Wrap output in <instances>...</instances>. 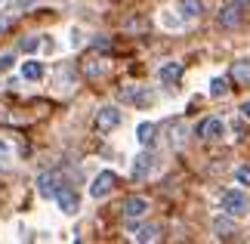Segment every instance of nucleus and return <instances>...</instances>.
<instances>
[{
    "instance_id": "obj_1",
    "label": "nucleus",
    "mask_w": 250,
    "mask_h": 244,
    "mask_svg": "<svg viewBox=\"0 0 250 244\" xmlns=\"http://www.w3.org/2000/svg\"><path fill=\"white\" fill-rule=\"evenodd\" d=\"M219 207H223L226 217H244L247 207H250V198L244 189H229L223 192V198H219Z\"/></svg>"
},
{
    "instance_id": "obj_2",
    "label": "nucleus",
    "mask_w": 250,
    "mask_h": 244,
    "mask_svg": "<svg viewBox=\"0 0 250 244\" xmlns=\"http://www.w3.org/2000/svg\"><path fill=\"white\" fill-rule=\"evenodd\" d=\"M114 185H118V177H114L111 170H99L93 177V182H90V198H96V201L108 198V195L114 192Z\"/></svg>"
},
{
    "instance_id": "obj_3",
    "label": "nucleus",
    "mask_w": 250,
    "mask_h": 244,
    "mask_svg": "<svg viewBox=\"0 0 250 244\" xmlns=\"http://www.w3.org/2000/svg\"><path fill=\"white\" fill-rule=\"evenodd\" d=\"M56 204H59V210L65 213V217H78V210H81V198H78V192L68 189V185H62L59 192H56Z\"/></svg>"
},
{
    "instance_id": "obj_4",
    "label": "nucleus",
    "mask_w": 250,
    "mask_h": 244,
    "mask_svg": "<svg viewBox=\"0 0 250 244\" xmlns=\"http://www.w3.org/2000/svg\"><path fill=\"white\" fill-rule=\"evenodd\" d=\"M121 118H124V114H121L118 105H102V109L96 111V127H99L102 133H111L114 127L121 124Z\"/></svg>"
},
{
    "instance_id": "obj_5",
    "label": "nucleus",
    "mask_w": 250,
    "mask_h": 244,
    "mask_svg": "<svg viewBox=\"0 0 250 244\" xmlns=\"http://www.w3.org/2000/svg\"><path fill=\"white\" fill-rule=\"evenodd\" d=\"M241 22H244V3L232 0V3H226L223 9H219V25H223V28H235Z\"/></svg>"
},
{
    "instance_id": "obj_6",
    "label": "nucleus",
    "mask_w": 250,
    "mask_h": 244,
    "mask_svg": "<svg viewBox=\"0 0 250 244\" xmlns=\"http://www.w3.org/2000/svg\"><path fill=\"white\" fill-rule=\"evenodd\" d=\"M223 133H226L223 118H204V121L195 127V136H201V139H219Z\"/></svg>"
},
{
    "instance_id": "obj_7",
    "label": "nucleus",
    "mask_w": 250,
    "mask_h": 244,
    "mask_svg": "<svg viewBox=\"0 0 250 244\" xmlns=\"http://www.w3.org/2000/svg\"><path fill=\"white\" fill-rule=\"evenodd\" d=\"M155 155L151 152H142V155H136L133 158V167H130V173H133V179H146V177H151V170H155Z\"/></svg>"
},
{
    "instance_id": "obj_8",
    "label": "nucleus",
    "mask_w": 250,
    "mask_h": 244,
    "mask_svg": "<svg viewBox=\"0 0 250 244\" xmlns=\"http://www.w3.org/2000/svg\"><path fill=\"white\" fill-rule=\"evenodd\" d=\"M62 179H59V173H41L37 177V192H41V198H56V192L62 189Z\"/></svg>"
},
{
    "instance_id": "obj_9",
    "label": "nucleus",
    "mask_w": 250,
    "mask_h": 244,
    "mask_svg": "<svg viewBox=\"0 0 250 244\" xmlns=\"http://www.w3.org/2000/svg\"><path fill=\"white\" fill-rule=\"evenodd\" d=\"M148 213V198H142V195H130L127 201H124V217L127 220H139Z\"/></svg>"
},
{
    "instance_id": "obj_10",
    "label": "nucleus",
    "mask_w": 250,
    "mask_h": 244,
    "mask_svg": "<svg viewBox=\"0 0 250 244\" xmlns=\"http://www.w3.org/2000/svg\"><path fill=\"white\" fill-rule=\"evenodd\" d=\"M121 99L133 102V105H151V93L146 90V87H139V84H130V87L121 90Z\"/></svg>"
},
{
    "instance_id": "obj_11",
    "label": "nucleus",
    "mask_w": 250,
    "mask_h": 244,
    "mask_svg": "<svg viewBox=\"0 0 250 244\" xmlns=\"http://www.w3.org/2000/svg\"><path fill=\"white\" fill-rule=\"evenodd\" d=\"M176 13L182 16V22H191V19H198L201 13H204V3H201V0H179Z\"/></svg>"
},
{
    "instance_id": "obj_12",
    "label": "nucleus",
    "mask_w": 250,
    "mask_h": 244,
    "mask_svg": "<svg viewBox=\"0 0 250 244\" xmlns=\"http://www.w3.org/2000/svg\"><path fill=\"white\" fill-rule=\"evenodd\" d=\"M179 77H182V62H167V65H161V68H158V81L164 84V87L176 84Z\"/></svg>"
},
{
    "instance_id": "obj_13",
    "label": "nucleus",
    "mask_w": 250,
    "mask_h": 244,
    "mask_svg": "<svg viewBox=\"0 0 250 244\" xmlns=\"http://www.w3.org/2000/svg\"><path fill=\"white\" fill-rule=\"evenodd\" d=\"M155 133H158V127L151 124V121H139V124H136V142L146 145V149L155 142Z\"/></svg>"
},
{
    "instance_id": "obj_14",
    "label": "nucleus",
    "mask_w": 250,
    "mask_h": 244,
    "mask_svg": "<svg viewBox=\"0 0 250 244\" xmlns=\"http://www.w3.org/2000/svg\"><path fill=\"white\" fill-rule=\"evenodd\" d=\"M22 77H25V81H41V77H43V65L37 59L22 62Z\"/></svg>"
},
{
    "instance_id": "obj_15",
    "label": "nucleus",
    "mask_w": 250,
    "mask_h": 244,
    "mask_svg": "<svg viewBox=\"0 0 250 244\" xmlns=\"http://www.w3.org/2000/svg\"><path fill=\"white\" fill-rule=\"evenodd\" d=\"M207 93H210V99H223V96L229 93V81H226V77H210Z\"/></svg>"
},
{
    "instance_id": "obj_16",
    "label": "nucleus",
    "mask_w": 250,
    "mask_h": 244,
    "mask_svg": "<svg viewBox=\"0 0 250 244\" xmlns=\"http://www.w3.org/2000/svg\"><path fill=\"white\" fill-rule=\"evenodd\" d=\"M158 226H139V229H133V241H139V244H146V241H158Z\"/></svg>"
},
{
    "instance_id": "obj_17",
    "label": "nucleus",
    "mask_w": 250,
    "mask_h": 244,
    "mask_svg": "<svg viewBox=\"0 0 250 244\" xmlns=\"http://www.w3.org/2000/svg\"><path fill=\"white\" fill-rule=\"evenodd\" d=\"M232 77L238 84H250V62L247 59H238L235 68H232Z\"/></svg>"
},
{
    "instance_id": "obj_18",
    "label": "nucleus",
    "mask_w": 250,
    "mask_h": 244,
    "mask_svg": "<svg viewBox=\"0 0 250 244\" xmlns=\"http://www.w3.org/2000/svg\"><path fill=\"white\" fill-rule=\"evenodd\" d=\"M161 25L170 28V31H176V28H182V16L173 13V9H164V13H161Z\"/></svg>"
},
{
    "instance_id": "obj_19",
    "label": "nucleus",
    "mask_w": 250,
    "mask_h": 244,
    "mask_svg": "<svg viewBox=\"0 0 250 244\" xmlns=\"http://www.w3.org/2000/svg\"><path fill=\"white\" fill-rule=\"evenodd\" d=\"M213 229L219 232V238H229V235H232V232H235V222H232V220H226V217H216Z\"/></svg>"
},
{
    "instance_id": "obj_20",
    "label": "nucleus",
    "mask_w": 250,
    "mask_h": 244,
    "mask_svg": "<svg viewBox=\"0 0 250 244\" xmlns=\"http://www.w3.org/2000/svg\"><path fill=\"white\" fill-rule=\"evenodd\" d=\"M41 44H43V41H41L37 34H34V37H22V44H19V50H22V53H34V50H37Z\"/></svg>"
},
{
    "instance_id": "obj_21",
    "label": "nucleus",
    "mask_w": 250,
    "mask_h": 244,
    "mask_svg": "<svg viewBox=\"0 0 250 244\" xmlns=\"http://www.w3.org/2000/svg\"><path fill=\"white\" fill-rule=\"evenodd\" d=\"M13 62H16L13 53H3V56H0V74H6L9 68H13Z\"/></svg>"
},
{
    "instance_id": "obj_22",
    "label": "nucleus",
    "mask_w": 250,
    "mask_h": 244,
    "mask_svg": "<svg viewBox=\"0 0 250 244\" xmlns=\"http://www.w3.org/2000/svg\"><path fill=\"white\" fill-rule=\"evenodd\" d=\"M235 179H238V185H250V167H238Z\"/></svg>"
},
{
    "instance_id": "obj_23",
    "label": "nucleus",
    "mask_w": 250,
    "mask_h": 244,
    "mask_svg": "<svg viewBox=\"0 0 250 244\" xmlns=\"http://www.w3.org/2000/svg\"><path fill=\"white\" fill-rule=\"evenodd\" d=\"M9 6H13V9H31V6H34V0H13Z\"/></svg>"
},
{
    "instance_id": "obj_24",
    "label": "nucleus",
    "mask_w": 250,
    "mask_h": 244,
    "mask_svg": "<svg viewBox=\"0 0 250 244\" xmlns=\"http://www.w3.org/2000/svg\"><path fill=\"white\" fill-rule=\"evenodd\" d=\"M81 28H71V46H81Z\"/></svg>"
},
{
    "instance_id": "obj_25",
    "label": "nucleus",
    "mask_w": 250,
    "mask_h": 244,
    "mask_svg": "<svg viewBox=\"0 0 250 244\" xmlns=\"http://www.w3.org/2000/svg\"><path fill=\"white\" fill-rule=\"evenodd\" d=\"M241 114H244V118H247V121H250V99H247V102H244V105H241Z\"/></svg>"
},
{
    "instance_id": "obj_26",
    "label": "nucleus",
    "mask_w": 250,
    "mask_h": 244,
    "mask_svg": "<svg viewBox=\"0 0 250 244\" xmlns=\"http://www.w3.org/2000/svg\"><path fill=\"white\" fill-rule=\"evenodd\" d=\"M9 28V19H0V31H6Z\"/></svg>"
},
{
    "instance_id": "obj_27",
    "label": "nucleus",
    "mask_w": 250,
    "mask_h": 244,
    "mask_svg": "<svg viewBox=\"0 0 250 244\" xmlns=\"http://www.w3.org/2000/svg\"><path fill=\"white\" fill-rule=\"evenodd\" d=\"M238 3H250V0H238Z\"/></svg>"
},
{
    "instance_id": "obj_28",
    "label": "nucleus",
    "mask_w": 250,
    "mask_h": 244,
    "mask_svg": "<svg viewBox=\"0 0 250 244\" xmlns=\"http://www.w3.org/2000/svg\"><path fill=\"white\" fill-rule=\"evenodd\" d=\"M0 3H3V0H0Z\"/></svg>"
}]
</instances>
